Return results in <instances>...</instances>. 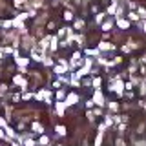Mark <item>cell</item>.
<instances>
[{"instance_id": "6da1fadb", "label": "cell", "mask_w": 146, "mask_h": 146, "mask_svg": "<svg viewBox=\"0 0 146 146\" xmlns=\"http://www.w3.org/2000/svg\"><path fill=\"white\" fill-rule=\"evenodd\" d=\"M75 102H77V95H75V93H71L70 97L66 99V104H68V106H71V104H75Z\"/></svg>"}, {"instance_id": "7a4b0ae2", "label": "cell", "mask_w": 146, "mask_h": 146, "mask_svg": "<svg viewBox=\"0 0 146 146\" xmlns=\"http://www.w3.org/2000/svg\"><path fill=\"white\" fill-rule=\"evenodd\" d=\"M31 44H35L33 38H29V36H27V38H24V48H31Z\"/></svg>"}, {"instance_id": "3957f363", "label": "cell", "mask_w": 146, "mask_h": 146, "mask_svg": "<svg viewBox=\"0 0 146 146\" xmlns=\"http://www.w3.org/2000/svg\"><path fill=\"white\" fill-rule=\"evenodd\" d=\"M93 100H95L97 104H104V102H102V95H100V91H97V93H95V99H93Z\"/></svg>"}, {"instance_id": "277c9868", "label": "cell", "mask_w": 146, "mask_h": 146, "mask_svg": "<svg viewBox=\"0 0 146 146\" xmlns=\"http://www.w3.org/2000/svg\"><path fill=\"white\" fill-rule=\"evenodd\" d=\"M15 82H17V84H20L22 88H26V80L22 79V77H15Z\"/></svg>"}, {"instance_id": "5b68a950", "label": "cell", "mask_w": 146, "mask_h": 146, "mask_svg": "<svg viewBox=\"0 0 146 146\" xmlns=\"http://www.w3.org/2000/svg\"><path fill=\"white\" fill-rule=\"evenodd\" d=\"M111 48H113L111 44H104V42H102V44L99 46V49H111Z\"/></svg>"}, {"instance_id": "8992f818", "label": "cell", "mask_w": 146, "mask_h": 146, "mask_svg": "<svg viewBox=\"0 0 146 146\" xmlns=\"http://www.w3.org/2000/svg\"><path fill=\"white\" fill-rule=\"evenodd\" d=\"M17 62L20 64V66H26V64H27V58H20V57H17Z\"/></svg>"}, {"instance_id": "52a82bcc", "label": "cell", "mask_w": 146, "mask_h": 146, "mask_svg": "<svg viewBox=\"0 0 146 146\" xmlns=\"http://www.w3.org/2000/svg\"><path fill=\"white\" fill-rule=\"evenodd\" d=\"M33 58H35V60H42V55L36 53V51H33Z\"/></svg>"}, {"instance_id": "ba28073f", "label": "cell", "mask_w": 146, "mask_h": 146, "mask_svg": "<svg viewBox=\"0 0 146 146\" xmlns=\"http://www.w3.org/2000/svg\"><path fill=\"white\" fill-rule=\"evenodd\" d=\"M119 26H121V27H128V20H121V18H119Z\"/></svg>"}, {"instance_id": "9c48e42d", "label": "cell", "mask_w": 146, "mask_h": 146, "mask_svg": "<svg viewBox=\"0 0 146 146\" xmlns=\"http://www.w3.org/2000/svg\"><path fill=\"white\" fill-rule=\"evenodd\" d=\"M57 111L62 115V113H64V104H57Z\"/></svg>"}, {"instance_id": "30bf717a", "label": "cell", "mask_w": 146, "mask_h": 146, "mask_svg": "<svg viewBox=\"0 0 146 146\" xmlns=\"http://www.w3.org/2000/svg\"><path fill=\"white\" fill-rule=\"evenodd\" d=\"M33 130H35V131H38V133H40V131H42V126H40V124H36V122H35V124H33Z\"/></svg>"}, {"instance_id": "8fae6325", "label": "cell", "mask_w": 146, "mask_h": 146, "mask_svg": "<svg viewBox=\"0 0 146 146\" xmlns=\"http://www.w3.org/2000/svg\"><path fill=\"white\" fill-rule=\"evenodd\" d=\"M48 143H49L48 137H42V139H40V144H48Z\"/></svg>"}, {"instance_id": "7c38bea8", "label": "cell", "mask_w": 146, "mask_h": 146, "mask_svg": "<svg viewBox=\"0 0 146 146\" xmlns=\"http://www.w3.org/2000/svg\"><path fill=\"white\" fill-rule=\"evenodd\" d=\"M57 131H58V133H60V135H64V133H66V130H64L62 126H58V128H57Z\"/></svg>"}, {"instance_id": "4fadbf2b", "label": "cell", "mask_w": 146, "mask_h": 146, "mask_svg": "<svg viewBox=\"0 0 146 146\" xmlns=\"http://www.w3.org/2000/svg\"><path fill=\"white\" fill-rule=\"evenodd\" d=\"M82 26H84V22H82V20H77L75 22V27H82Z\"/></svg>"}, {"instance_id": "5bb4252c", "label": "cell", "mask_w": 146, "mask_h": 146, "mask_svg": "<svg viewBox=\"0 0 146 146\" xmlns=\"http://www.w3.org/2000/svg\"><path fill=\"white\" fill-rule=\"evenodd\" d=\"M26 146H35V144L31 143V141H27V143H26Z\"/></svg>"}, {"instance_id": "9a60e30c", "label": "cell", "mask_w": 146, "mask_h": 146, "mask_svg": "<svg viewBox=\"0 0 146 146\" xmlns=\"http://www.w3.org/2000/svg\"><path fill=\"white\" fill-rule=\"evenodd\" d=\"M144 31H146V24H144Z\"/></svg>"}]
</instances>
